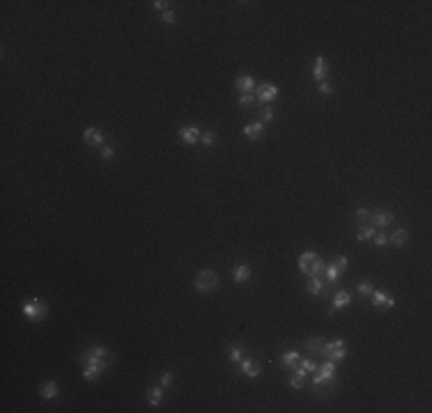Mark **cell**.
<instances>
[{"label":"cell","mask_w":432,"mask_h":413,"mask_svg":"<svg viewBox=\"0 0 432 413\" xmlns=\"http://www.w3.org/2000/svg\"><path fill=\"white\" fill-rule=\"evenodd\" d=\"M331 264H336V266H338L341 271H347V257H345V255L334 257V260H331Z\"/></svg>","instance_id":"obj_37"},{"label":"cell","mask_w":432,"mask_h":413,"mask_svg":"<svg viewBox=\"0 0 432 413\" xmlns=\"http://www.w3.org/2000/svg\"><path fill=\"white\" fill-rule=\"evenodd\" d=\"M308 276H318V278H324V276H326V262L322 260V257H318V260L311 264Z\"/></svg>","instance_id":"obj_24"},{"label":"cell","mask_w":432,"mask_h":413,"mask_svg":"<svg viewBox=\"0 0 432 413\" xmlns=\"http://www.w3.org/2000/svg\"><path fill=\"white\" fill-rule=\"evenodd\" d=\"M354 220H357L359 225H365L368 220H370V211L365 209V207H361V209L354 211Z\"/></svg>","instance_id":"obj_29"},{"label":"cell","mask_w":432,"mask_h":413,"mask_svg":"<svg viewBox=\"0 0 432 413\" xmlns=\"http://www.w3.org/2000/svg\"><path fill=\"white\" fill-rule=\"evenodd\" d=\"M23 315L28 317L30 322H44L46 317H48V303L35 296V299H30L23 305Z\"/></svg>","instance_id":"obj_3"},{"label":"cell","mask_w":432,"mask_h":413,"mask_svg":"<svg viewBox=\"0 0 432 413\" xmlns=\"http://www.w3.org/2000/svg\"><path fill=\"white\" fill-rule=\"evenodd\" d=\"M306 289L313 296H319L322 289H324V278H318V276H308V283H306Z\"/></svg>","instance_id":"obj_21"},{"label":"cell","mask_w":432,"mask_h":413,"mask_svg":"<svg viewBox=\"0 0 432 413\" xmlns=\"http://www.w3.org/2000/svg\"><path fill=\"white\" fill-rule=\"evenodd\" d=\"M242 353H244L242 345H232V347H230V361L239 363V361H242Z\"/></svg>","instance_id":"obj_32"},{"label":"cell","mask_w":432,"mask_h":413,"mask_svg":"<svg viewBox=\"0 0 432 413\" xmlns=\"http://www.w3.org/2000/svg\"><path fill=\"white\" fill-rule=\"evenodd\" d=\"M200 143L205 145V147H212V145L216 143V133H214V131H203V135H200Z\"/></svg>","instance_id":"obj_31"},{"label":"cell","mask_w":432,"mask_h":413,"mask_svg":"<svg viewBox=\"0 0 432 413\" xmlns=\"http://www.w3.org/2000/svg\"><path fill=\"white\" fill-rule=\"evenodd\" d=\"M296 372H301V374H315V372H318V365H315V363L313 361H301V358H299V363H296Z\"/></svg>","instance_id":"obj_26"},{"label":"cell","mask_w":432,"mask_h":413,"mask_svg":"<svg viewBox=\"0 0 432 413\" xmlns=\"http://www.w3.org/2000/svg\"><path fill=\"white\" fill-rule=\"evenodd\" d=\"M232 278H235L237 285H244L250 278V266L249 264H237L235 269H232Z\"/></svg>","instance_id":"obj_19"},{"label":"cell","mask_w":432,"mask_h":413,"mask_svg":"<svg viewBox=\"0 0 432 413\" xmlns=\"http://www.w3.org/2000/svg\"><path fill=\"white\" fill-rule=\"evenodd\" d=\"M145 397H147V404L159 406L161 402H163V386L159 383V386H152V388H147Z\"/></svg>","instance_id":"obj_16"},{"label":"cell","mask_w":432,"mask_h":413,"mask_svg":"<svg viewBox=\"0 0 432 413\" xmlns=\"http://www.w3.org/2000/svg\"><path fill=\"white\" fill-rule=\"evenodd\" d=\"M99 154H101V158H104V161H113V156H115V152H113V147H111V145L99 147Z\"/></svg>","instance_id":"obj_33"},{"label":"cell","mask_w":432,"mask_h":413,"mask_svg":"<svg viewBox=\"0 0 432 413\" xmlns=\"http://www.w3.org/2000/svg\"><path fill=\"white\" fill-rule=\"evenodd\" d=\"M276 97H278V87L272 85V83H260L258 87H255V99H258L260 104H272Z\"/></svg>","instance_id":"obj_6"},{"label":"cell","mask_w":432,"mask_h":413,"mask_svg":"<svg viewBox=\"0 0 432 413\" xmlns=\"http://www.w3.org/2000/svg\"><path fill=\"white\" fill-rule=\"evenodd\" d=\"M258 99H255V94L253 92H246V94H239V106L242 108H250V106L255 104Z\"/></svg>","instance_id":"obj_30"},{"label":"cell","mask_w":432,"mask_h":413,"mask_svg":"<svg viewBox=\"0 0 432 413\" xmlns=\"http://www.w3.org/2000/svg\"><path fill=\"white\" fill-rule=\"evenodd\" d=\"M326 71H329V62H326L322 55H318V58H315V67H313V78L318 83H324Z\"/></svg>","instance_id":"obj_14"},{"label":"cell","mask_w":432,"mask_h":413,"mask_svg":"<svg viewBox=\"0 0 432 413\" xmlns=\"http://www.w3.org/2000/svg\"><path fill=\"white\" fill-rule=\"evenodd\" d=\"M322 356H326L329 361H334V363L345 361V356H347V345H345V340H334V342H326Z\"/></svg>","instance_id":"obj_5"},{"label":"cell","mask_w":432,"mask_h":413,"mask_svg":"<svg viewBox=\"0 0 432 413\" xmlns=\"http://www.w3.org/2000/svg\"><path fill=\"white\" fill-rule=\"evenodd\" d=\"M318 253L315 250H308V253H303V255H299V271H301L303 276H308V269H311V264L318 260Z\"/></svg>","instance_id":"obj_17"},{"label":"cell","mask_w":432,"mask_h":413,"mask_svg":"<svg viewBox=\"0 0 432 413\" xmlns=\"http://www.w3.org/2000/svg\"><path fill=\"white\" fill-rule=\"evenodd\" d=\"M262 133H265V124H262V122H250V124L244 127V135H246V140H250V143L260 140Z\"/></svg>","instance_id":"obj_12"},{"label":"cell","mask_w":432,"mask_h":413,"mask_svg":"<svg viewBox=\"0 0 432 413\" xmlns=\"http://www.w3.org/2000/svg\"><path fill=\"white\" fill-rule=\"evenodd\" d=\"M203 131H198V127H182L180 129V138H182L186 145H196L200 140Z\"/></svg>","instance_id":"obj_15"},{"label":"cell","mask_w":432,"mask_h":413,"mask_svg":"<svg viewBox=\"0 0 432 413\" xmlns=\"http://www.w3.org/2000/svg\"><path fill=\"white\" fill-rule=\"evenodd\" d=\"M193 287L200 294H212L219 289V273L212 269H203L193 276Z\"/></svg>","instance_id":"obj_1"},{"label":"cell","mask_w":432,"mask_h":413,"mask_svg":"<svg viewBox=\"0 0 432 413\" xmlns=\"http://www.w3.org/2000/svg\"><path fill=\"white\" fill-rule=\"evenodd\" d=\"M388 241H391L393 246H398V248L407 246V241H409V232H407V230H395V232L388 237Z\"/></svg>","instance_id":"obj_23"},{"label":"cell","mask_w":432,"mask_h":413,"mask_svg":"<svg viewBox=\"0 0 432 413\" xmlns=\"http://www.w3.org/2000/svg\"><path fill=\"white\" fill-rule=\"evenodd\" d=\"M336 381V363L326 358L322 365H318V372L313 374V386H329Z\"/></svg>","instance_id":"obj_4"},{"label":"cell","mask_w":432,"mask_h":413,"mask_svg":"<svg viewBox=\"0 0 432 413\" xmlns=\"http://www.w3.org/2000/svg\"><path fill=\"white\" fill-rule=\"evenodd\" d=\"M349 303H352V296H349L347 292H342V289H338V292L334 294V299H331V310H329V315H334L336 310L347 308Z\"/></svg>","instance_id":"obj_11"},{"label":"cell","mask_w":432,"mask_h":413,"mask_svg":"<svg viewBox=\"0 0 432 413\" xmlns=\"http://www.w3.org/2000/svg\"><path fill=\"white\" fill-rule=\"evenodd\" d=\"M235 87L239 94H246V92H253V87H255V78L250 74H239L237 76V81H235Z\"/></svg>","instance_id":"obj_13"},{"label":"cell","mask_w":432,"mask_h":413,"mask_svg":"<svg viewBox=\"0 0 432 413\" xmlns=\"http://www.w3.org/2000/svg\"><path fill=\"white\" fill-rule=\"evenodd\" d=\"M372 241H375V246H377V248L388 246V237H387V234H382V232L375 234V237H372Z\"/></svg>","instance_id":"obj_36"},{"label":"cell","mask_w":432,"mask_h":413,"mask_svg":"<svg viewBox=\"0 0 432 413\" xmlns=\"http://www.w3.org/2000/svg\"><path fill=\"white\" fill-rule=\"evenodd\" d=\"M393 223V214L388 209H384V211H375V214H370V225L372 227H387V225H391Z\"/></svg>","instance_id":"obj_10"},{"label":"cell","mask_w":432,"mask_h":413,"mask_svg":"<svg viewBox=\"0 0 432 413\" xmlns=\"http://www.w3.org/2000/svg\"><path fill=\"white\" fill-rule=\"evenodd\" d=\"M273 117H276V113H273V108L272 106H267L265 110H262V124H269V122H273Z\"/></svg>","instance_id":"obj_34"},{"label":"cell","mask_w":432,"mask_h":413,"mask_svg":"<svg viewBox=\"0 0 432 413\" xmlns=\"http://www.w3.org/2000/svg\"><path fill=\"white\" fill-rule=\"evenodd\" d=\"M319 92L329 97V94H334V85L331 83H319Z\"/></svg>","instance_id":"obj_40"},{"label":"cell","mask_w":432,"mask_h":413,"mask_svg":"<svg viewBox=\"0 0 432 413\" xmlns=\"http://www.w3.org/2000/svg\"><path fill=\"white\" fill-rule=\"evenodd\" d=\"M296 363H299V351H283L281 353V365L283 368H296Z\"/></svg>","instance_id":"obj_25"},{"label":"cell","mask_w":432,"mask_h":413,"mask_svg":"<svg viewBox=\"0 0 432 413\" xmlns=\"http://www.w3.org/2000/svg\"><path fill=\"white\" fill-rule=\"evenodd\" d=\"M170 383H173V374H170V372H163V376H161V386H163V388H168Z\"/></svg>","instance_id":"obj_41"},{"label":"cell","mask_w":432,"mask_h":413,"mask_svg":"<svg viewBox=\"0 0 432 413\" xmlns=\"http://www.w3.org/2000/svg\"><path fill=\"white\" fill-rule=\"evenodd\" d=\"M104 131L101 129H97V127H88L83 131V140L88 145H92V147H104Z\"/></svg>","instance_id":"obj_9"},{"label":"cell","mask_w":432,"mask_h":413,"mask_svg":"<svg viewBox=\"0 0 432 413\" xmlns=\"http://www.w3.org/2000/svg\"><path fill=\"white\" fill-rule=\"evenodd\" d=\"M104 370L106 368H101V365H83V379L85 381H97Z\"/></svg>","instance_id":"obj_22"},{"label":"cell","mask_w":432,"mask_h":413,"mask_svg":"<svg viewBox=\"0 0 432 413\" xmlns=\"http://www.w3.org/2000/svg\"><path fill=\"white\" fill-rule=\"evenodd\" d=\"M58 383L55 381H44L42 386H39V397H44V399H55L58 397Z\"/></svg>","instance_id":"obj_18"},{"label":"cell","mask_w":432,"mask_h":413,"mask_svg":"<svg viewBox=\"0 0 432 413\" xmlns=\"http://www.w3.org/2000/svg\"><path fill=\"white\" fill-rule=\"evenodd\" d=\"M152 5H154V9H159V12H168V7H170L168 0H154Z\"/></svg>","instance_id":"obj_38"},{"label":"cell","mask_w":432,"mask_h":413,"mask_svg":"<svg viewBox=\"0 0 432 413\" xmlns=\"http://www.w3.org/2000/svg\"><path fill=\"white\" fill-rule=\"evenodd\" d=\"M161 19H163V23H166V25H173V23H175V12H173V9H168V12H163V14H161Z\"/></svg>","instance_id":"obj_39"},{"label":"cell","mask_w":432,"mask_h":413,"mask_svg":"<svg viewBox=\"0 0 432 413\" xmlns=\"http://www.w3.org/2000/svg\"><path fill=\"white\" fill-rule=\"evenodd\" d=\"M239 372L244 376H250V379H258L262 374V368H260V363L255 358H242L239 361Z\"/></svg>","instance_id":"obj_7"},{"label":"cell","mask_w":432,"mask_h":413,"mask_svg":"<svg viewBox=\"0 0 432 413\" xmlns=\"http://www.w3.org/2000/svg\"><path fill=\"white\" fill-rule=\"evenodd\" d=\"M370 303L372 308H382V310H391L395 305V299L387 292H372L370 294Z\"/></svg>","instance_id":"obj_8"},{"label":"cell","mask_w":432,"mask_h":413,"mask_svg":"<svg viewBox=\"0 0 432 413\" xmlns=\"http://www.w3.org/2000/svg\"><path fill=\"white\" fill-rule=\"evenodd\" d=\"M303 383H306V374H301V372H296L295 370V374L290 376V386H292L295 391H301Z\"/></svg>","instance_id":"obj_28"},{"label":"cell","mask_w":432,"mask_h":413,"mask_svg":"<svg viewBox=\"0 0 432 413\" xmlns=\"http://www.w3.org/2000/svg\"><path fill=\"white\" fill-rule=\"evenodd\" d=\"M357 292L361 294V296H365V299H370V294L375 292V289L370 287V283H361V285L357 287Z\"/></svg>","instance_id":"obj_35"},{"label":"cell","mask_w":432,"mask_h":413,"mask_svg":"<svg viewBox=\"0 0 432 413\" xmlns=\"http://www.w3.org/2000/svg\"><path fill=\"white\" fill-rule=\"evenodd\" d=\"M324 338L322 335H313V338L306 340V349H308V353H319L322 356V351H324Z\"/></svg>","instance_id":"obj_20"},{"label":"cell","mask_w":432,"mask_h":413,"mask_svg":"<svg viewBox=\"0 0 432 413\" xmlns=\"http://www.w3.org/2000/svg\"><path fill=\"white\" fill-rule=\"evenodd\" d=\"M108 358H111V351H108L106 347H88L83 353H81V363L83 365H101V368H108Z\"/></svg>","instance_id":"obj_2"},{"label":"cell","mask_w":432,"mask_h":413,"mask_svg":"<svg viewBox=\"0 0 432 413\" xmlns=\"http://www.w3.org/2000/svg\"><path fill=\"white\" fill-rule=\"evenodd\" d=\"M375 234H377V227L361 225V227H359V232H357V239H359V241H365V239H372Z\"/></svg>","instance_id":"obj_27"}]
</instances>
